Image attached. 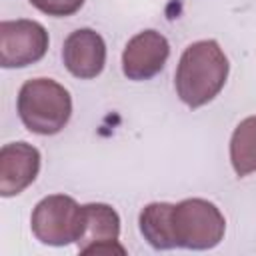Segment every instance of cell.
Here are the masks:
<instances>
[{
  "mask_svg": "<svg viewBox=\"0 0 256 256\" xmlns=\"http://www.w3.org/2000/svg\"><path fill=\"white\" fill-rule=\"evenodd\" d=\"M70 92L52 78H32L18 92V116L22 124L40 136L58 134L70 120Z\"/></svg>",
  "mask_w": 256,
  "mask_h": 256,
  "instance_id": "2",
  "label": "cell"
},
{
  "mask_svg": "<svg viewBox=\"0 0 256 256\" xmlns=\"http://www.w3.org/2000/svg\"><path fill=\"white\" fill-rule=\"evenodd\" d=\"M168 54L170 44L160 32H138L122 52V72L130 80H150L164 68Z\"/></svg>",
  "mask_w": 256,
  "mask_h": 256,
  "instance_id": "7",
  "label": "cell"
},
{
  "mask_svg": "<svg viewBox=\"0 0 256 256\" xmlns=\"http://www.w3.org/2000/svg\"><path fill=\"white\" fill-rule=\"evenodd\" d=\"M228 78V58L216 40L190 44L178 62L174 86L180 100L190 108H200L220 94Z\"/></svg>",
  "mask_w": 256,
  "mask_h": 256,
  "instance_id": "1",
  "label": "cell"
},
{
  "mask_svg": "<svg viewBox=\"0 0 256 256\" xmlns=\"http://www.w3.org/2000/svg\"><path fill=\"white\" fill-rule=\"evenodd\" d=\"M230 162L238 176L256 172V114L244 118L230 138Z\"/></svg>",
  "mask_w": 256,
  "mask_h": 256,
  "instance_id": "11",
  "label": "cell"
},
{
  "mask_svg": "<svg viewBox=\"0 0 256 256\" xmlns=\"http://www.w3.org/2000/svg\"><path fill=\"white\" fill-rule=\"evenodd\" d=\"M40 172V152L28 142H10L0 150V194L4 198L26 190Z\"/></svg>",
  "mask_w": 256,
  "mask_h": 256,
  "instance_id": "8",
  "label": "cell"
},
{
  "mask_svg": "<svg viewBox=\"0 0 256 256\" xmlns=\"http://www.w3.org/2000/svg\"><path fill=\"white\" fill-rule=\"evenodd\" d=\"M118 236L120 216L112 206L102 202L80 206V234L76 240L80 254H126Z\"/></svg>",
  "mask_w": 256,
  "mask_h": 256,
  "instance_id": "6",
  "label": "cell"
},
{
  "mask_svg": "<svg viewBox=\"0 0 256 256\" xmlns=\"http://www.w3.org/2000/svg\"><path fill=\"white\" fill-rule=\"evenodd\" d=\"M30 4L48 16L62 18V16H72L74 12H78L84 0H30Z\"/></svg>",
  "mask_w": 256,
  "mask_h": 256,
  "instance_id": "12",
  "label": "cell"
},
{
  "mask_svg": "<svg viewBox=\"0 0 256 256\" xmlns=\"http://www.w3.org/2000/svg\"><path fill=\"white\" fill-rule=\"evenodd\" d=\"M170 226L176 248L208 250L224 238L226 220L216 204L202 198H186L172 204Z\"/></svg>",
  "mask_w": 256,
  "mask_h": 256,
  "instance_id": "3",
  "label": "cell"
},
{
  "mask_svg": "<svg viewBox=\"0 0 256 256\" xmlns=\"http://www.w3.org/2000/svg\"><path fill=\"white\" fill-rule=\"evenodd\" d=\"M48 32L34 20H4L0 24V64L2 68H24L44 58Z\"/></svg>",
  "mask_w": 256,
  "mask_h": 256,
  "instance_id": "5",
  "label": "cell"
},
{
  "mask_svg": "<svg viewBox=\"0 0 256 256\" xmlns=\"http://www.w3.org/2000/svg\"><path fill=\"white\" fill-rule=\"evenodd\" d=\"M32 234L48 246H66L78 240L80 234V206L74 198L52 194L42 198L30 218Z\"/></svg>",
  "mask_w": 256,
  "mask_h": 256,
  "instance_id": "4",
  "label": "cell"
},
{
  "mask_svg": "<svg viewBox=\"0 0 256 256\" xmlns=\"http://www.w3.org/2000/svg\"><path fill=\"white\" fill-rule=\"evenodd\" d=\"M64 66L68 72L80 80L96 78L106 64V44L102 36L92 28L74 30L62 48Z\"/></svg>",
  "mask_w": 256,
  "mask_h": 256,
  "instance_id": "9",
  "label": "cell"
},
{
  "mask_svg": "<svg viewBox=\"0 0 256 256\" xmlns=\"http://www.w3.org/2000/svg\"><path fill=\"white\" fill-rule=\"evenodd\" d=\"M170 214H172L170 202H152L144 206L140 212V218H138L140 232L148 240V244L154 246L156 250L176 248L174 238H172Z\"/></svg>",
  "mask_w": 256,
  "mask_h": 256,
  "instance_id": "10",
  "label": "cell"
}]
</instances>
